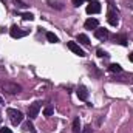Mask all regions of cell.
<instances>
[{"label": "cell", "mask_w": 133, "mask_h": 133, "mask_svg": "<svg viewBox=\"0 0 133 133\" xmlns=\"http://www.w3.org/2000/svg\"><path fill=\"white\" fill-rule=\"evenodd\" d=\"M6 113H8V118H9V121H11L12 125H19V124L23 121L22 111H19V110H16V108H8Z\"/></svg>", "instance_id": "cell-1"}, {"label": "cell", "mask_w": 133, "mask_h": 133, "mask_svg": "<svg viewBox=\"0 0 133 133\" xmlns=\"http://www.w3.org/2000/svg\"><path fill=\"white\" fill-rule=\"evenodd\" d=\"M2 90H5L9 95H16V93L22 91V87L19 84H14V82H3L2 84Z\"/></svg>", "instance_id": "cell-2"}, {"label": "cell", "mask_w": 133, "mask_h": 133, "mask_svg": "<svg viewBox=\"0 0 133 133\" xmlns=\"http://www.w3.org/2000/svg\"><path fill=\"white\" fill-rule=\"evenodd\" d=\"M9 34H11V37H14V39H20V37H25V36H28L30 31L28 30H20L19 26H11V30H9Z\"/></svg>", "instance_id": "cell-3"}, {"label": "cell", "mask_w": 133, "mask_h": 133, "mask_svg": "<svg viewBox=\"0 0 133 133\" xmlns=\"http://www.w3.org/2000/svg\"><path fill=\"white\" fill-rule=\"evenodd\" d=\"M107 20H108V23H110L111 26H116L118 22H119V19H118V12L113 11L111 6H110V9H108V12H107Z\"/></svg>", "instance_id": "cell-4"}, {"label": "cell", "mask_w": 133, "mask_h": 133, "mask_svg": "<svg viewBox=\"0 0 133 133\" xmlns=\"http://www.w3.org/2000/svg\"><path fill=\"white\" fill-rule=\"evenodd\" d=\"M87 12L88 14H98V12H101V3L98 0H91L90 5L87 6Z\"/></svg>", "instance_id": "cell-5"}, {"label": "cell", "mask_w": 133, "mask_h": 133, "mask_svg": "<svg viewBox=\"0 0 133 133\" xmlns=\"http://www.w3.org/2000/svg\"><path fill=\"white\" fill-rule=\"evenodd\" d=\"M68 48H70V50H71L74 54H77L79 57H84V56H85L84 50H82V48H81V46H79L76 42H68Z\"/></svg>", "instance_id": "cell-6"}, {"label": "cell", "mask_w": 133, "mask_h": 133, "mask_svg": "<svg viewBox=\"0 0 133 133\" xmlns=\"http://www.w3.org/2000/svg\"><path fill=\"white\" fill-rule=\"evenodd\" d=\"M39 110H40V102H34V104H31L30 107H28V116L33 119V118H36L37 115H39Z\"/></svg>", "instance_id": "cell-7"}, {"label": "cell", "mask_w": 133, "mask_h": 133, "mask_svg": "<svg viewBox=\"0 0 133 133\" xmlns=\"http://www.w3.org/2000/svg\"><path fill=\"white\" fill-rule=\"evenodd\" d=\"M108 36H110V34H108V30H105V28H96V30H95V37H96V39L105 40Z\"/></svg>", "instance_id": "cell-8"}, {"label": "cell", "mask_w": 133, "mask_h": 133, "mask_svg": "<svg viewBox=\"0 0 133 133\" xmlns=\"http://www.w3.org/2000/svg\"><path fill=\"white\" fill-rule=\"evenodd\" d=\"M98 25H99V22H98L96 19H88V20H85V23H84L85 30H96Z\"/></svg>", "instance_id": "cell-9"}, {"label": "cell", "mask_w": 133, "mask_h": 133, "mask_svg": "<svg viewBox=\"0 0 133 133\" xmlns=\"http://www.w3.org/2000/svg\"><path fill=\"white\" fill-rule=\"evenodd\" d=\"M76 93H77V98H79L81 101H87V98H88V91H87V88H85V87H82V85L77 88V91H76Z\"/></svg>", "instance_id": "cell-10"}, {"label": "cell", "mask_w": 133, "mask_h": 133, "mask_svg": "<svg viewBox=\"0 0 133 133\" xmlns=\"http://www.w3.org/2000/svg\"><path fill=\"white\" fill-rule=\"evenodd\" d=\"M77 42H81L82 45H88L90 43V39L87 34H77Z\"/></svg>", "instance_id": "cell-11"}, {"label": "cell", "mask_w": 133, "mask_h": 133, "mask_svg": "<svg viewBox=\"0 0 133 133\" xmlns=\"http://www.w3.org/2000/svg\"><path fill=\"white\" fill-rule=\"evenodd\" d=\"M115 42H118L121 45H127V37L124 34H118V36H115Z\"/></svg>", "instance_id": "cell-12"}, {"label": "cell", "mask_w": 133, "mask_h": 133, "mask_svg": "<svg viewBox=\"0 0 133 133\" xmlns=\"http://www.w3.org/2000/svg\"><path fill=\"white\" fill-rule=\"evenodd\" d=\"M46 39H48V42H51V43H57V42H59V37L54 33H46Z\"/></svg>", "instance_id": "cell-13"}, {"label": "cell", "mask_w": 133, "mask_h": 133, "mask_svg": "<svg viewBox=\"0 0 133 133\" xmlns=\"http://www.w3.org/2000/svg\"><path fill=\"white\" fill-rule=\"evenodd\" d=\"M73 133H81V122H79V118H76L73 121Z\"/></svg>", "instance_id": "cell-14"}, {"label": "cell", "mask_w": 133, "mask_h": 133, "mask_svg": "<svg viewBox=\"0 0 133 133\" xmlns=\"http://www.w3.org/2000/svg\"><path fill=\"white\" fill-rule=\"evenodd\" d=\"M48 5H50L51 8H56V9H62V8H64L62 3L57 2V0H48Z\"/></svg>", "instance_id": "cell-15"}, {"label": "cell", "mask_w": 133, "mask_h": 133, "mask_svg": "<svg viewBox=\"0 0 133 133\" xmlns=\"http://www.w3.org/2000/svg\"><path fill=\"white\" fill-rule=\"evenodd\" d=\"M108 70H110L111 73H121V71H122L121 65H118V64H111V65L108 66Z\"/></svg>", "instance_id": "cell-16"}, {"label": "cell", "mask_w": 133, "mask_h": 133, "mask_svg": "<svg viewBox=\"0 0 133 133\" xmlns=\"http://www.w3.org/2000/svg\"><path fill=\"white\" fill-rule=\"evenodd\" d=\"M23 129H25V130H28V132H31V133H36V129H34V125H33V122H31V121L25 122V124H23Z\"/></svg>", "instance_id": "cell-17"}, {"label": "cell", "mask_w": 133, "mask_h": 133, "mask_svg": "<svg viewBox=\"0 0 133 133\" xmlns=\"http://www.w3.org/2000/svg\"><path fill=\"white\" fill-rule=\"evenodd\" d=\"M22 19H23V20H33L34 16L31 12H23V14H22Z\"/></svg>", "instance_id": "cell-18"}, {"label": "cell", "mask_w": 133, "mask_h": 133, "mask_svg": "<svg viewBox=\"0 0 133 133\" xmlns=\"http://www.w3.org/2000/svg\"><path fill=\"white\" fill-rule=\"evenodd\" d=\"M43 115H45V116H51V115H53V108H51V107H46V108L43 110Z\"/></svg>", "instance_id": "cell-19"}, {"label": "cell", "mask_w": 133, "mask_h": 133, "mask_svg": "<svg viewBox=\"0 0 133 133\" xmlns=\"http://www.w3.org/2000/svg\"><path fill=\"white\" fill-rule=\"evenodd\" d=\"M98 56H99V57H105V59L108 57V54H107L105 51H102V50H98Z\"/></svg>", "instance_id": "cell-20"}, {"label": "cell", "mask_w": 133, "mask_h": 133, "mask_svg": "<svg viewBox=\"0 0 133 133\" xmlns=\"http://www.w3.org/2000/svg\"><path fill=\"white\" fill-rule=\"evenodd\" d=\"M0 133H12V130L6 129V127H0Z\"/></svg>", "instance_id": "cell-21"}, {"label": "cell", "mask_w": 133, "mask_h": 133, "mask_svg": "<svg viewBox=\"0 0 133 133\" xmlns=\"http://www.w3.org/2000/svg\"><path fill=\"white\" fill-rule=\"evenodd\" d=\"M71 2H73V5H74V6H81V5L84 3V0H71Z\"/></svg>", "instance_id": "cell-22"}, {"label": "cell", "mask_w": 133, "mask_h": 133, "mask_svg": "<svg viewBox=\"0 0 133 133\" xmlns=\"http://www.w3.org/2000/svg\"><path fill=\"white\" fill-rule=\"evenodd\" d=\"M90 132H91V129H90V127H85V130H84L82 133H90Z\"/></svg>", "instance_id": "cell-23"}, {"label": "cell", "mask_w": 133, "mask_h": 133, "mask_svg": "<svg viewBox=\"0 0 133 133\" xmlns=\"http://www.w3.org/2000/svg\"><path fill=\"white\" fill-rule=\"evenodd\" d=\"M129 59H130V62L133 64V51H132V54H130V57H129Z\"/></svg>", "instance_id": "cell-24"}, {"label": "cell", "mask_w": 133, "mask_h": 133, "mask_svg": "<svg viewBox=\"0 0 133 133\" xmlns=\"http://www.w3.org/2000/svg\"><path fill=\"white\" fill-rule=\"evenodd\" d=\"M0 104H3V98L2 96H0Z\"/></svg>", "instance_id": "cell-25"}, {"label": "cell", "mask_w": 133, "mask_h": 133, "mask_svg": "<svg viewBox=\"0 0 133 133\" xmlns=\"http://www.w3.org/2000/svg\"><path fill=\"white\" fill-rule=\"evenodd\" d=\"M90 2H91V0H90Z\"/></svg>", "instance_id": "cell-26"}]
</instances>
